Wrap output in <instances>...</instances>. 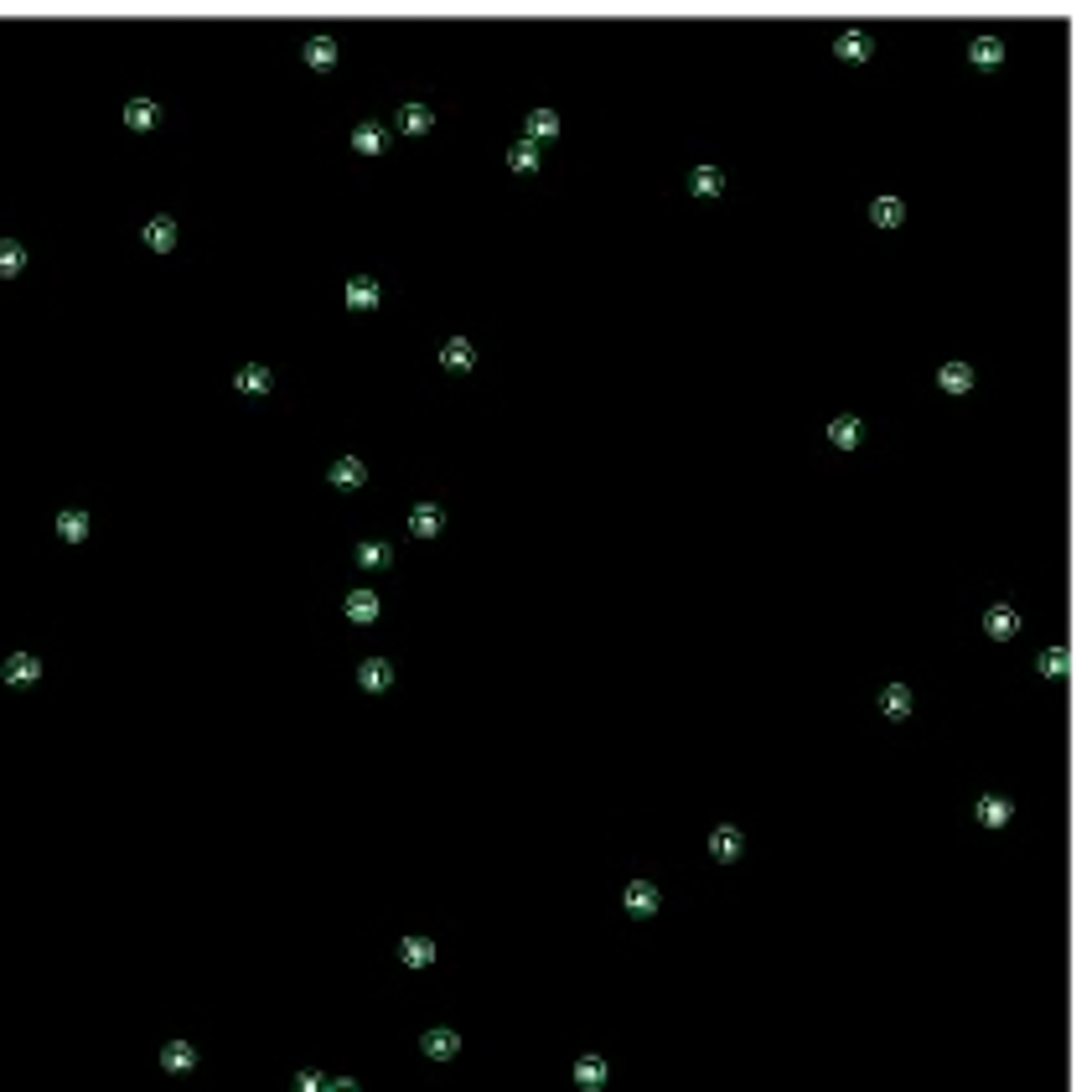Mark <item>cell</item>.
<instances>
[{"label":"cell","instance_id":"obj_7","mask_svg":"<svg viewBox=\"0 0 1092 1092\" xmlns=\"http://www.w3.org/2000/svg\"><path fill=\"white\" fill-rule=\"evenodd\" d=\"M477 363V347L467 342V337H451L446 347H441V368H451V373H467Z\"/></svg>","mask_w":1092,"mask_h":1092},{"label":"cell","instance_id":"obj_2","mask_svg":"<svg viewBox=\"0 0 1092 1092\" xmlns=\"http://www.w3.org/2000/svg\"><path fill=\"white\" fill-rule=\"evenodd\" d=\"M740 849H746V834H740L735 823H720V829L709 834V854H714V860L730 865V860H740Z\"/></svg>","mask_w":1092,"mask_h":1092},{"label":"cell","instance_id":"obj_25","mask_svg":"<svg viewBox=\"0 0 1092 1092\" xmlns=\"http://www.w3.org/2000/svg\"><path fill=\"white\" fill-rule=\"evenodd\" d=\"M606 1077H611L606 1057H580V1062H575V1082H580V1088H600Z\"/></svg>","mask_w":1092,"mask_h":1092},{"label":"cell","instance_id":"obj_30","mask_svg":"<svg viewBox=\"0 0 1092 1092\" xmlns=\"http://www.w3.org/2000/svg\"><path fill=\"white\" fill-rule=\"evenodd\" d=\"M347 616H352V621H373V616H378V595H373V590H352V595H347Z\"/></svg>","mask_w":1092,"mask_h":1092},{"label":"cell","instance_id":"obj_1","mask_svg":"<svg viewBox=\"0 0 1092 1092\" xmlns=\"http://www.w3.org/2000/svg\"><path fill=\"white\" fill-rule=\"evenodd\" d=\"M875 52V41H870V31H860V26H849V31H839L834 36V57L839 62H865Z\"/></svg>","mask_w":1092,"mask_h":1092},{"label":"cell","instance_id":"obj_21","mask_svg":"<svg viewBox=\"0 0 1092 1092\" xmlns=\"http://www.w3.org/2000/svg\"><path fill=\"white\" fill-rule=\"evenodd\" d=\"M156 119H161L156 98H130V104H124V124H130V130H150Z\"/></svg>","mask_w":1092,"mask_h":1092},{"label":"cell","instance_id":"obj_27","mask_svg":"<svg viewBox=\"0 0 1092 1092\" xmlns=\"http://www.w3.org/2000/svg\"><path fill=\"white\" fill-rule=\"evenodd\" d=\"M233 384H238L244 394H254V399H259V394H270V368H259V363H244Z\"/></svg>","mask_w":1092,"mask_h":1092},{"label":"cell","instance_id":"obj_26","mask_svg":"<svg viewBox=\"0 0 1092 1092\" xmlns=\"http://www.w3.org/2000/svg\"><path fill=\"white\" fill-rule=\"evenodd\" d=\"M384 145H389V140H384V130H378L373 119H363V124L352 130V150H363V156H378Z\"/></svg>","mask_w":1092,"mask_h":1092},{"label":"cell","instance_id":"obj_8","mask_svg":"<svg viewBox=\"0 0 1092 1092\" xmlns=\"http://www.w3.org/2000/svg\"><path fill=\"white\" fill-rule=\"evenodd\" d=\"M860 435H865V425H860L854 415H839V420H829V446H839V451H854V446H860Z\"/></svg>","mask_w":1092,"mask_h":1092},{"label":"cell","instance_id":"obj_33","mask_svg":"<svg viewBox=\"0 0 1092 1092\" xmlns=\"http://www.w3.org/2000/svg\"><path fill=\"white\" fill-rule=\"evenodd\" d=\"M508 166H513V171H539V145H534V140H518V145L508 150Z\"/></svg>","mask_w":1092,"mask_h":1092},{"label":"cell","instance_id":"obj_24","mask_svg":"<svg viewBox=\"0 0 1092 1092\" xmlns=\"http://www.w3.org/2000/svg\"><path fill=\"white\" fill-rule=\"evenodd\" d=\"M399 958H404L410 968H430V963H435V943H430V937H404Z\"/></svg>","mask_w":1092,"mask_h":1092},{"label":"cell","instance_id":"obj_5","mask_svg":"<svg viewBox=\"0 0 1092 1092\" xmlns=\"http://www.w3.org/2000/svg\"><path fill=\"white\" fill-rule=\"evenodd\" d=\"M621 906H626L632 917H652V911H657V886H652V880H632L626 896H621Z\"/></svg>","mask_w":1092,"mask_h":1092},{"label":"cell","instance_id":"obj_19","mask_svg":"<svg viewBox=\"0 0 1092 1092\" xmlns=\"http://www.w3.org/2000/svg\"><path fill=\"white\" fill-rule=\"evenodd\" d=\"M36 673H41V663H36L31 652H16V657L5 663V683H16V689H26V683H36Z\"/></svg>","mask_w":1092,"mask_h":1092},{"label":"cell","instance_id":"obj_32","mask_svg":"<svg viewBox=\"0 0 1092 1092\" xmlns=\"http://www.w3.org/2000/svg\"><path fill=\"white\" fill-rule=\"evenodd\" d=\"M26 270V249L16 244V238H0V275L10 280V275H21Z\"/></svg>","mask_w":1092,"mask_h":1092},{"label":"cell","instance_id":"obj_11","mask_svg":"<svg viewBox=\"0 0 1092 1092\" xmlns=\"http://www.w3.org/2000/svg\"><path fill=\"white\" fill-rule=\"evenodd\" d=\"M901 218H906V202L901 197H875L870 202V223L875 228H901Z\"/></svg>","mask_w":1092,"mask_h":1092},{"label":"cell","instance_id":"obj_12","mask_svg":"<svg viewBox=\"0 0 1092 1092\" xmlns=\"http://www.w3.org/2000/svg\"><path fill=\"white\" fill-rule=\"evenodd\" d=\"M1036 668H1041V678H1067V668H1072V652H1067L1062 642H1051V647H1041Z\"/></svg>","mask_w":1092,"mask_h":1092},{"label":"cell","instance_id":"obj_9","mask_svg":"<svg viewBox=\"0 0 1092 1092\" xmlns=\"http://www.w3.org/2000/svg\"><path fill=\"white\" fill-rule=\"evenodd\" d=\"M306 67L332 73V67H337V41H332V36H311V41H306Z\"/></svg>","mask_w":1092,"mask_h":1092},{"label":"cell","instance_id":"obj_10","mask_svg":"<svg viewBox=\"0 0 1092 1092\" xmlns=\"http://www.w3.org/2000/svg\"><path fill=\"white\" fill-rule=\"evenodd\" d=\"M968 57H974V67H1000L1005 62V41L1000 36H974V47H968Z\"/></svg>","mask_w":1092,"mask_h":1092},{"label":"cell","instance_id":"obj_23","mask_svg":"<svg viewBox=\"0 0 1092 1092\" xmlns=\"http://www.w3.org/2000/svg\"><path fill=\"white\" fill-rule=\"evenodd\" d=\"M145 244H150L156 254H166V249L176 244V223H171L166 213H161V218H150V223H145Z\"/></svg>","mask_w":1092,"mask_h":1092},{"label":"cell","instance_id":"obj_22","mask_svg":"<svg viewBox=\"0 0 1092 1092\" xmlns=\"http://www.w3.org/2000/svg\"><path fill=\"white\" fill-rule=\"evenodd\" d=\"M689 192H694V197H720V192H725V176H720L714 166H694Z\"/></svg>","mask_w":1092,"mask_h":1092},{"label":"cell","instance_id":"obj_28","mask_svg":"<svg viewBox=\"0 0 1092 1092\" xmlns=\"http://www.w3.org/2000/svg\"><path fill=\"white\" fill-rule=\"evenodd\" d=\"M524 130H529V140H534V145H539V140H554V135H559V114H554V109H534Z\"/></svg>","mask_w":1092,"mask_h":1092},{"label":"cell","instance_id":"obj_31","mask_svg":"<svg viewBox=\"0 0 1092 1092\" xmlns=\"http://www.w3.org/2000/svg\"><path fill=\"white\" fill-rule=\"evenodd\" d=\"M192 1062H197V1051H192L187 1041H171V1046L161 1051V1067H166V1072H187Z\"/></svg>","mask_w":1092,"mask_h":1092},{"label":"cell","instance_id":"obj_20","mask_svg":"<svg viewBox=\"0 0 1092 1092\" xmlns=\"http://www.w3.org/2000/svg\"><path fill=\"white\" fill-rule=\"evenodd\" d=\"M358 683H363L368 694H378V689H389V683H394V668H389L384 657H368V663L358 668Z\"/></svg>","mask_w":1092,"mask_h":1092},{"label":"cell","instance_id":"obj_15","mask_svg":"<svg viewBox=\"0 0 1092 1092\" xmlns=\"http://www.w3.org/2000/svg\"><path fill=\"white\" fill-rule=\"evenodd\" d=\"M430 124H435V109H430V104H404V109H399V130H404V135H425Z\"/></svg>","mask_w":1092,"mask_h":1092},{"label":"cell","instance_id":"obj_6","mask_svg":"<svg viewBox=\"0 0 1092 1092\" xmlns=\"http://www.w3.org/2000/svg\"><path fill=\"white\" fill-rule=\"evenodd\" d=\"M1010 818H1015V803H1010V797H1000V792L979 797V823H984V829H1005Z\"/></svg>","mask_w":1092,"mask_h":1092},{"label":"cell","instance_id":"obj_3","mask_svg":"<svg viewBox=\"0 0 1092 1092\" xmlns=\"http://www.w3.org/2000/svg\"><path fill=\"white\" fill-rule=\"evenodd\" d=\"M332 487H342V492H358L363 482H368V467L358 461V456H342V461H332Z\"/></svg>","mask_w":1092,"mask_h":1092},{"label":"cell","instance_id":"obj_16","mask_svg":"<svg viewBox=\"0 0 1092 1092\" xmlns=\"http://www.w3.org/2000/svg\"><path fill=\"white\" fill-rule=\"evenodd\" d=\"M347 306H352V311H373V306H378V285H373L368 275H352V280H347Z\"/></svg>","mask_w":1092,"mask_h":1092},{"label":"cell","instance_id":"obj_13","mask_svg":"<svg viewBox=\"0 0 1092 1092\" xmlns=\"http://www.w3.org/2000/svg\"><path fill=\"white\" fill-rule=\"evenodd\" d=\"M880 709H886V720H911V689L906 683H886Z\"/></svg>","mask_w":1092,"mask_h":1092},{"label":"cell","instance_id":"obj_4","mask_svg":"<svg viewBox=\"0 0 1092 1092\" xmlns=\"http://www.w3.org/2000/svg\"><path fill=\"white\" fill-rule=\"evenodd\" d=\"M984 632H989L994 642L1015 637V632H1020V611H1015V606H989V611H984Z\"/></svg>","mask_w":1092,"mask_h":1092},{"label":"cell","instance_id":"obj_17","mask_svg":"<svg viewBox=\"0 0 1092 1092\" xmlns=\"http://www.w3.org/2000/svg\"><path fill=\"white\" fill-rule=\"evenodd\" d=\"M937 384H943L948 394H968V389H974V368H968V363H943V368H937Z\"/></svg>","mask_w":1092,"mask_h":1092},{"label":"cell","instance_id":"obj_35","mask_svg":"<svg viewBox=\"0 0 1092 1092\" xmlns=\"http://www.w3.org/2000/svg\"><path fill=\"white\" fill-rule=\"evenodd\" d=\"M295 1092H327V1077H321V1072H301V1077H295Z\"/></svg>","mask_w":1092,"mask_h":1092},{"label":"cell","instance_id":"obj_36","mask_svg":"<svg viewBox=\"0 0 1092 1092\" xmlns=\"http://www.w3.org/2000/svg\"><path fill=\"white\" fill-rule=\"evenodd\" d=\"M327 1092H358V1082H347V1077H342V1082H327Z\"/></svg>","mask_w":1092,"mask_h":1092},{"label":"cell","instance_id":"obj_18","mask_svg":"<svg viewBox=\"0 0 1092 1092\" xmlns=\"http://www.w3.org/2000/svg\"><path fill=\"white\" fill-rule=\"evenodd\" d=\"M410 534H415V539H435V534H441V508H435V503H420V508L410 513Z\"/></svg>","mask_w":1092,"mask_h":1092},{"label":"cell","instance_id":"obj_29","mask_svg":"<svg viewBox=\"0 0 1092 1092\" xmlns=\"http://www.w3.org/2000/svg\"><path fill=\"white\" fill-rule=\"evenodd\" d=\"M57 534H62L67 544H78V539L88 534V513H78V508H67V513H57Z\"/></svg>","mask_w":1092,"mask_h":1092},{"label":"cell","instance_id":"obj_34","mask_svg":"<svg viewBox=\"0 0 1092 1092\" xmlns=\"http://www.w3.org/2000/svg\"><path fill=\"white\" fill-rule=\"evenodd\" d=\"M389 559H394V549H389V544H373V539H368V544H358V564H368V569H384Z\"/></svg>","mask_w":1092,"mask_h":1092},{"label":"cell","instance_id":"obj_14","mask_svg":"<svg viewBox=\"0 0 1092 1092\" xmlns=\"http://www.w3.org/2000/svg\"><path fill=\"white\" fill-rule=\"evenodd\" d=\"M420 1046H425V1057L451 1062V1057L461 1051V1036H456V1031H425V1041H420Z\"/></svg>","mask_w":1092,"mask_h":1092}]
</instances>
